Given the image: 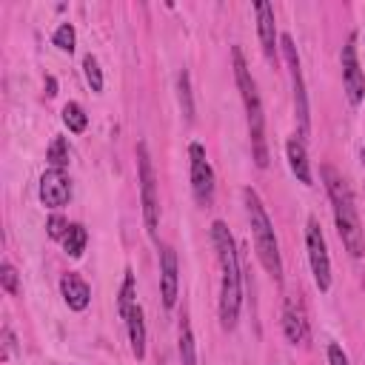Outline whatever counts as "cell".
I'll return each instance as SVG.
<instances>
[{"label": "cell", "instance_id": "6da1fadb", "mask_svg": "<svg viewBox=\"0 0 365 365\" xmlns=\"http://www.w3.org/2000/svg\"><path fill=\"white\" fill-rule=\"evenodd\" d=\"M211 240H214L217 257H220V322L225 331H232L237 320H240V302H243V291H240V257L234 248V237L228 232V225L223 220H217L211 225Z\"/></svg>", "mask_w": 365, "mask_h": 365}, {"label": "cell", "instance_id": "7a4b0ae2", "mask_svg": "<svg viewBox=\"0 0 365 365\" xmlns=\"http://www.w3.org/2000/svg\"><path fill=\"white\" fill-rule=\"evenodd\" d=\"M320 175H322L329 197L334 203V220H337V232H340L342 245L349 248L351 257H362V225L357 217V206H354L349 183L342 180V175L334 166H322Z\"/></svg>", "mask_w": 365, "mask_h": 365}, {"label": "cell", "instance_id": "3957f363", "mask_svg": "<svg viewBox=\"0 0 365 365\" xmlns=\"http://www.w3.org/2000/svg\"><path fill=\"white\" fill-rule=\"evenodd\" d=\"M232 57H234V78H237L243 103H245V111H248V131H252L254 163L260 168H265L268 166V146H265V118H263V103H260V94H257V83H254L252 71H248V66L243 60V52L237 46L232 49Z\"/></svg>", "mask_w": 365, "mask_h": 365}, {"label": "cell", "instance_id": "277c9868", "mask_svg": "<svg viewBox=\"0 0 365 365\" xmlns=\"http://www.w3.org/2000/svg\"><path fill=\"white\" fill-rule=\"evenodd\" d=\"M243 197H245V208H248V220H252V234H254L257 257H260L265 272L272 274L277 283H283V260H280V248H277V237H274L272 220H268V214H265V206L257 197L254 188H245Z\"/></svg>", "mask_w": 365, "mask_h": 365}, {"label": "cell", "instance_id": "5b68a950", "mask_svg": "<svg viewBox=\"0 0 365 365\" xmlns=\"http://www.w3.org/2000/svg\"><path fill=\"white\" fill-rule=\"evenodd\" d=\"M137 175H140V197H143V220L146 232L151 240H157V225H160V203H157V180H155V166L148 157V146H137Z\"/></svg>", "mask_w": 365, "mask_h": 365}, {"label": "cell", "instance_id": "8992f818", "mask_svg": "<svg viewBox=\"0 0 365 365\" xmlns=\"http://www.w3.org/2000/svg\"><path fill=\"white\" fill-rule=\"evenodd\" d=\"M280 46L283 54L288 60V69H291V83H294V114H297V123H300V134L309 137L311 131V120H309V98H305V83H302V69H300V57H297V46L291 41V34H283L280 37Z\"/></svg>", "mask_w": 365, "mask_h": 365}, {"label": "cell", "instance_id": "52a82bcc", "mask_svg": "<svg viewBox=\"0 0 365 365\" xmlns=\"http://www.w3.org/2000/svg\"><path fill=\"white\" fill-rule=\"evenodd\" d=\"M305 243H309V260H311V272L317 280L320 291L331 288V263H329V248H325V237L320 232V223L311 217L309 228H305Z\"/></svg>", "mask_w": 365, "mask_h": 365}, {"label": "cell", "instance_id": "ba28073f", "mask_svg": "<svg viewBox=\"0 0 365 365\" xmlns=\"http://www.w3.org/2000/svg\"><path fill=\"white\" fill-rule=\"evenodd\" d=\"M188 155H191V188H195V197L200 206H211V200H214V171L206 160V148L200 143H191Z\"/></svg>", "mask_w": 365, "mask_h": 365}, {"label": "cell", "instance_id": "9c48e42d", "mask_svg": "<svg viewBox=\"0 0 365 365\" xmlns=\"http://www.w3.org/2000/svg\"><path fill=\"white\" fill-rule=\"evenodd\" d=\"M342 83H345V91H349L351 106H360L365 98V78L357 57V37H349V43L342 49Z\"/></svg>", "mask_w": 365, "mask_h": 365}, {"label": "cell", "instance_id": "30bf717a", "mask_svg": "<svg viewBox=\"0 0 365 365\" xmlns=\"http://www.w3.org/2000/svg\"><path fill=\"white\" fill-rule=\"evenodd\" d=\"M69 197H71V183L66 177V171L63 168H49L43 175V180H41V200H43V206L60 208V206L69 203Z\"/></svg>", "mask_w": 365, "mask_h": 365}, {"label": "cell", "instance_id": "8fae6325", "mask_svg": "<svg viewBox=\"0 0 365 365\" xmlns=\"http://www.w3.org/2000/svg\"><path fill=\"white\" fill-rule=\"evenodd\" d=\"M283 331H285L288 342H294V345H305V342H309V320H305V309H302V302L294 300V297L285 300Z\"/></svg>", "mask_w": 365, "mask_h": 365}, {"label": "cell", "instance_id": "7c38bea8", "mask_svg": "<svg viewBox=\"0 0 365 365\" xmlns=\"http://www.w3.org/2000/svg\"><path fill=\"white\" fill-rule=\"evenodd\" d=\"M160 294L166 309H175L177 302V254L171 245L160 248Z\"/></svg>", "mask_w": 365, "mask_h": 365}, {"label": "cell", "instance_id": "4fadbf2b", "mask_svg": "<svg viewBox=\"0 0 365 365\" xmlns=\"http://www.w3.org/2000/svg\"><path fill=\"white\" fill-rule=\"evenodd\" d=\"M257 9V26H260V43H263V52L272 63H277V29H274V9L260 0L254 6Z\"/></svg>", "mask_w": 365, "mask_h": 365}, {"label": "cell", "instance_id": "5bb4252c", "mask_svg": "<svg viewBox=\"0 0 365 365\" xmlns=\"http://www.w3.org/2000/svg\"><path fill=\"white\" fill-rule=\"evenodd\" d=\"M60 288H63V300H66V305L71 311H83L89 305V300H91V288L78 274H66L60 280Z\"/></svg>", "mask_w": 365, "mask_h": 365}, {"label": "cell", "instance_id": "9a60e30c", "mask_svg": "<svg viewBox=\"0 0 365 365\" xmlns=\"http://www.w3.org/2000/svg\"><path fill=\"white\" fill-rule=\"evenodd\" d=\"M285 155H288V166H291V171L297 175L300 183L305 186H311V166H309V155H305V146L300 137H291L285 143Z\"/></svg>", "mask_w": 365, "mask_h": 365}, {"label": "cell", "instance_id": "2e32d148", "mask_svg": "<svg viewBox=\"0 0 365 365\" xmlns=\"http://www.w3.org/2000/svg\"><path fill=\"white\" fill-rule=\"evenodd\" d=\"M126 329H129V342H131V354L143 360L146 357V322H143V309L134 305L126 317Z\"/></svg>", "mask_w": 365, "mask_h": 365}, {"label": "cell", "instance_id": "e0dca14e", "mask_svg": "<svg viewBox=\"0 0 365 365\" xmlns=\"http://www.w3.org/2000/svg\"><path fill=\"white\" fill-rule=\"evenodd\" d=\"M86 240H89L86 228H83V225H71V228H69V234L63 237V243H66V254H69V257H80V254L86 252Z\"/></svg>", "mask_w": 365, "mask_h": 365}, {"label": "cell", "instance_id": "ac0fdd59", "mask_svg": "<svg viewBox=\"0 0 365 365\" xmlns=\"http://www.w3.org/2000/svg\"><path fill=\"white\" fill-rule=\"evenodd\" d=\"M63 123L69 126V131L80 134V131H86L89 118H86V111H83L78 103H66V106H63Z\"/></svg>", "mask_w": 365, "mask_h": 365}, {"label": "cell", "instance_id": "d6986e66", "mask_svg": "<svg viewBox=\"0 0 365 365\" xmlns=\"http://www.w3.org/2000/svg\"><path fill=\"white\" fill-rule=\"evenodd\" d=\"M180 357H183V365H197L195 334H191V325L188 322H183V329H180Z\"/></svg>", "mask_w": 365, "mask_h": 365}, {"label": "cell", "instance_id": "ffe728a7", "mask_svg": "<svg viewBox=\"0 0 365 365\" xmlns=\"http://www.w3.org/2000/svg\"><path fill=\"white\" fill-rule=\"evenodd\" d=\"M177 86H180V106H183V114H186V120L191 123V120H195V100H191V80H188V71H186V69L180 71Z\"/></svg>", "mask_w": 365, "mask_h": 365}, {"label": "cell", "instance_id": "44dd1931", "mask_svg": "<svg viewBox=\"0 0 365 365\" xmlns=\"http://www.w3.org/2000/svg\"><path fill=\"white\" fill-rule=\"evenodd\" d=\"M134 305H137V302H134V274L126 272V280H123V288H120V302H118L123 320L129 317V311L134 309Z\"/></svg>", "mask_w": 365, "mask_h": 365}, {"label": "cell", "instance_id": "7402d4cb", "mask_svg": "<svg viewBox=\"0 0 365 365\" xmlns=\"http://www.w3.org/2000/svg\"><path fill=\"white\" fill-rule=\"evenodd\" d=\"M49 163H52V168H63V166H69V143L63 140V137H54L52 140V146H49Z\"/></svg>", "mask_w": 365, "mask_h": 365}, {"label": "cell", "instance_id": "603a6c76", "mask_svg": "<svg viewBox=\"0 0 365 365\" xmlns=\"http://www.w3.org/2000/svg\"><path fill=\"white\" fill-rule=\"evenodd\" d=\"M83 69H86V80H89L91 91H103V71H100V63H98V57L86 54V60H83Z\"/></svg>", "mask_w": 365, "mask_h": 365}, {"label": "cell", "instance_id": "cb8c5ba5", "mask_svg": "<svg viewBox=\"0 0 365 365\" xmlns=\"http://www.w3.org/2000/svg\"><path fill=\"white\" fill-rule=\"evenodd\" d=\"M54 46L60 49V52H74V26L71 23H63L60 29L54 32Z\"/></svg>", "mask_w": 365, "mask_h": 365}, {"label": "cell", "instance_id": "d4e9b609", "mask_svg": "<svg viewBox=\"0 0 365 365\" xmlns=\"http://www.w3.org/2000/svg\"><path fill=\"white\" fill-rule=\"evenodd\" d=\"M0 283H3V288L9 294L21 291V288H17V272H14V265L9 260H3V265H0Z\"/></svg>", "mask_w": 365, "mask_h": 365}, {"label": "cell", "instance_id": "484cf974", "mask_svg": "<svg viewBox=\"0 0 365 365\" xmlns=\"http://www.w3.org/2000/svg\"><path fill=\"white\" fill-rule=\"evenodd\" d=\"M46 228H49V237L60 240V237H66V234H69V228H71V225H69V223H66L63 217H52Z\"/></svg>", "mask_w": 365, "mask_h": 365}, {"label": "cell", "instance_id": "4316f807", "mask_svg": "<svg viewBox=\"0 0 365 365\" xmlns=\"http://www.w3.org/2000/svg\"><path fill=\"white\" fill-rule=\"evenodd\" d=\"M329 362L331 365H349V357H345V351L340 345H329Z\"/></svg>", "mask_w": 365, "mask_h": 365}, {"label": "cell", "instance_id": "83f0119b", "mask_svg": "<svg viewBox=\"0 0 365 365\" xmlns=\"http://www.w3.org/2000/svg\"><path fill=\"white\" fill-rule=\"evenodd\" d=\"M46 94H49V98H54V94H57V80L54 78H46Z\"/></svg>", "mask_w": 365, "mask_h": 365}]
</instances>
